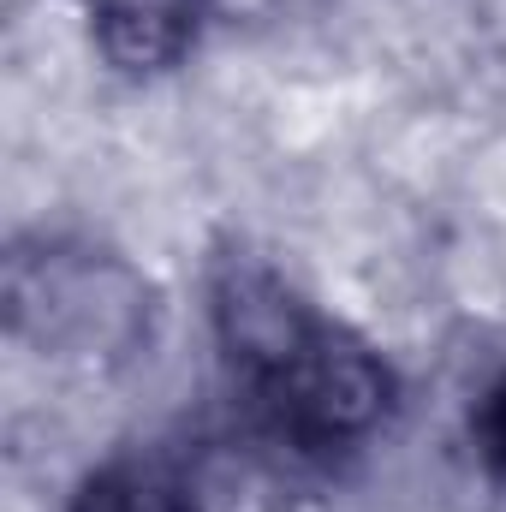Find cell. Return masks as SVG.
I'll list each match as a JSON object with an SVG mask.
<instances>
[{
	"mask_svg": "<svg viewBox=\"0 0 506 512\" xmlns=\"http://www.w3.org/2000/svg\"><path fill=\"white\" fill-rule=\"evenodd\" d=\"M256 387H262L280 435L310 447V453L358 447L364 435H376L387 405H393L387 364L364 340H352L340 328H322V322L274 376H262Z\"/></svg>",
	"mask_w": 506,
	"mask_h": 512,
	"instance_id": "2",
	"label": "cell"
},
{
	"mask_svg": "<svg viewBox=\"0 0 506 512\" xmlns=\"http://www.w3.org/2000/svg\"><path fill=\"white\" fill-rule=\"evenodd\" d=\"M6 304L12 328L66 364L108 370L149 340V292L108 251L60 245L42 256H12Z\"/></svg>",
	"mask_w": 506,
	"mask_h": 512,
	"instance_id": "1",
	"label": "cell"
},
{
	"mask_svg": "<svg viewBox=\"0 0 506 512\" xmlns=\"http://www.w3.org/2000/svg\"><path fill=\"white\" fill-rule=\"evenodd\" d=\"M477 453H483V465L495 471V483H506V376L489 387L483 405H477Z\"/></svg>",
	"mask_w": 506,
	"mask_h": 512,
	"instance_id": "5",
	"label": "cell"
},
{
	"mask_svg": "<svg viewBox=\"0 0 506 512\" xmlns=\"http://www.w3.org/2000/svg\"><path fill=\"white\" fill-rule=\"evenodd\" d=\"M72 512H197V507H191V489L173 465L126 453V459H108L84 477Z\"/></svg>",
	"mask_w": 506,
	"mask_h": 512,
	"instance_id": "4",
	"label": "cell"
},
{
	"mask_svg": "<svg viewBox=\"0 0 506 512\" xmlns=\"http://www.w3.org/2000/svg\"><path fill=\"white\" fill-rule=\"evenodd\" d=\"M203 0H96L90 6V36L96 54L126 72V78H155L179 66L197 42Z\"/></svg>",
	"mask_w": 506,
	"mask_h": 512,
	"instance_id": "3",
	"label": "cell"
}]
</instances>
